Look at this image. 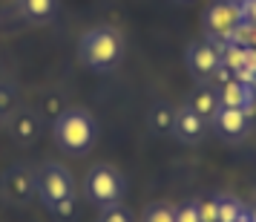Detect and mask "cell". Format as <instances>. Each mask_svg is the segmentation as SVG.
Listing matches in <instances>:
<instances>
[{
  "mask_svg": "<svg viewBox=\"0 0 256 222\" xmlns=\"http://www.w3.org/2000/svg\"><path fill=\"white\" fill-rule=\"evenodd\" d=\"M55 136H58L60 147H66V150H72V153H84L95 139V124L86 113L72 110V113H64V116L58 118Z\"/></svg>",
  "mask_w": 256,
  "mask_h": 222,
  "instance_id": "6da1fadb",
  "label": "cell"
},
{
  "mask_svg": "<svg viewBox=\"0 0 256 222\" xmlns=\"http://www.w3.org/2000/svg\"><path fill=\"white\" fill-rule=\"evenodd\" d=\"M81 55L90 67L106 70V67H112L118 61V55H121V38H118L112 29H92V32L81 41Z\"/></svg>",
  "mask_w": 256,
  "mask_h": 222,
  "instance_id": "7a4b0ae2",
  "label": "cell"
},
{
  "mask_svg": "<svg viewBox=\"0 0 256 222\" xmlns=\"http://www.w3.org/2000/svg\"><path fill=\"white\" fill-rule=\"evenodd\" d=\"M38 193L44 196V202H49L52 208L58 205L60 199L72 196V176L60 167V164H46L40 173H38Z\"/></svg>",
  "mask_w": 256,
  "mask_h": 222,
  "instance_id": "3957f363",
  "label": "cell"
},
{
  "mask_svg": "<svg viewBox=\"0 0 256 222\" xmlns=\"http://www.w3.org/2000/svg\"><path fill=\"white\" fill-rule=\"evenodd\" d=\"M242 21H244L242 3H236V0H222V3H213L208 9V29H210V35H216L222 44H228L230 32Z\"/></svg>",
  "mask_w": 256,
  "mask_h": 222,
  "instance_id": "277c9868",
  "label": "cell"
},
{
  "mask_svg": "<svg viewBox=\"0 0 256 222\" xmlns=\"http://www.w3.org/2000/svg\"><path fill=\"white\" fill-rule=\"evenodd\" d=\"M86 193H90V199L92 202H98V205H116L118 199H121V179H118V173L112 170V167H95L92 173L86 176Z\"/></svg>",
  "mask_w": 256,
  "mask_h": 222,
  "instance_id": "5b68a950",
  "label": "cell"
},
{
  "mask_svg": "<svg viewBox=\"0 0 256 222\" xmlns=\"http://www.w3.org/2000/svg\"><path fill=\"white\" fill-rule=\"evenodd\" d=\"M222 107H239L244 110V116L254 118L256 116V107H254V90L250 87H242L239 81H228L222 84V95H219Z\"/></svg>",
  "mask_w": 256,
  "mask_h": 222,
  "instance_id": "8992f818",
  "label": "cell"
},
{
  "mask_svg": "<svg viewBox=\"0 0 256 222\" xmlns=\"http://www.w3.org/2000/svg\"><path fill=\"white\" fill-rule=\"evenodd\" d=\"M222 64L219 49L213 44H198V47L190 49V67L196 75H213V70Z\"/></svg>",
  "mask_w": 256,
  "mask_h": 222,
  "instance_id": "52a82bcc",
  "label": "cell"
},
{
  "mask_svg": "<svg viewBox=\"0 0 256 222\" xmlns=\"http://www.w3.org/2000/svg\"><path fill=\"white\" fill-rule=\"evenodd\" d=\"M216 121H219V130L228 133V136H239L248 127V116L239 107H222L219 113H216Z\"/></svg>",
  "mask_w": 256,
  "mask_h": 222,
  "instance_id": "ba28073f",
  "label": "cell"
},
{
  "mask_svg": "<svg viewBox=\"0 0 256 222\" xmlns=\"http://www.w3.org/2000/svg\"><path fill=\"white\" fill-rule=\"evenodd\" d=\"M176 130H178L182 139H196L198 133H202V116L193 113V107H184L176 116Z\"/></svg>",
  "mask_w": 256,
  "mask_h": 222,
  "instance_id": "9c48e42d",
  "label": "cell"
},
{
  "mask_svg": "<svg viewBox=\"0 0 256 222\" xmlns=\"http://www.w3.org/2000/svg\"><path fill=\"white\" fill-rule=\"evenodd\" d=\"M20 12L32 21H46L55 12V0H20Z\"/></svg>",
  "mask_w": 256,
  "mask_h": 222,
  "instance_id": "30bf717a",
  "label": "cell"
},
{
  "mask_svg": "<svg viewBox=\"0 0 256 222\" xmlns=\"http://www.w3.org/2000/svg\"><path fill=\"white\" fill-rule=\"evenodd\" d=\"M32 187H35V182H32V176L26 170H12L9 173V190H12L14 199H26Z\"/></svg>",
  "mask_w": 256,
  "mask_h": 222,
  "instance_id": "8fae6325",
  "label": "cell"
},
{
  "mask_svg": "<svg viewBox=\"0 0 256 222\" xmlns=\"http://www.w3.org/2000/svg\"><path fill=\"white\" fill-rule=\"evenodd\" d=\"M216 110H219V98L210 93V90H202V93H196V98H193V113H198V116H216Z\"/></svg>",
  "mask_w": 256,
  "mask_h": 222,
  "instance_id": "7c38bea8",
  "label": "cell"
},
{
  "mask_svg": "<svg viewBox=\"0 0 256 222\" xmlns=\"http://www.w3.org/2000/svg\"><path fill=\"white\" fill-rule=\"evenodd\" d=\"M254 29L256 24H248V21H242V24L236 26L230 32V38H228V44H239V47H250L254 44Z\"/></svg>",
  "mask_w": 256,
  "mask_h": 222,
  "instance_id": "4fadbf2b",
  "label": "cell"
},
{
  "mask_svg": "<svg viewBox=\"0 0 256 222\" xmlns=\"http://www.w3.org/2000/svg\"><path fill=\"white\" fill-rule=\"evenodd\" d=\"M216 210H219V222H236L242 216V205L233 202V199H219L216 202Z\"/></svg>",
  "mask_w": 256,
  "mask_h": 222,
  "instance_id": "5bb4252c",
  "label": "cell"
},
{
  "mask_svg": "<svg viewBox=\"0 0 256 222\" xmlns=\"http://www.w3.org/2000/svg\"><path fill=\"white\" fill-rule=\"evenodd\" d=\"M196 213L202 222H219V210H216V202L213 199H204L196 205Z\"/></svg>",
  "mask_w": 256,
  "mask_h": 222,
  "instance_id": "9a60e30c",
  "label": "cell"
},
{
  "mask_svg": "<svg viewBox=\"0 0 256 222\" xmlns=\"http://www.w3.org/2000/svg\"><path fill=\"white\" fill-rule=\"evenodd\" d=\"M152 124H156V127L158 130H170L176 124V118H173V113H170V110H156V113H152Z\"/></svg>",
  "mask_w": 256,
  "mask_h": 222,
  "instance_id": "2e32d148",
  "label": "cell"
},
{
  "mask_svg": "<svg viewBox=\"0 0 256 222\" xmlns=\"http://www.w3.org/2000/svg\"><path fill=\"white\" fill-rule=\"evenodd\" d=\"M144 222H176V213L170 208H162V205H158V208H152L150 213H147Z\"/></svg>",
  "mask_w": 256,
  "mask_h": 222,
  "instance_id": "e0dca14e",
  "label": "cell"
},
{
  "mask_svg": "<svg viewBox=\"0 0 256 222\" xmlns=\"http://www.w3.org/2000/svg\"><path fill=\"white\" fill-rule=\"evenodd\" d=\"M233 81H239L242 87H250V84L256 81V72L248 70V67H239V70L233 72Z\"/></svg>",
  "mask_w": 256,
  "mask_h": 222,
  "instance_id": "ac0fdd59",
  "label": "cell"
},
{
  "mask_svg": "<svg viewBox=\"0 0 256 222\" xmlns=\"http://www.w3.org/2000/svg\"><path fill=\"white\" fill-rule=\"evenodd\" d=\"M176 222H202L196 213V205H187V208L176 210Z\"/></svg>",
  "mask_w": 256,
  "mask_h": 222,
  "instance_id": "d6986e66",
  "label": "cell"
},
{
  "mask_svg": "<svg viewBox=\"0 0 256 222\" xmlns=\"http://www.w3.org/2000/svg\"><path fill=\"white\" fill-rule=\"evenodd\" d=\"M101 222H130V216L121 208H112V205H110V208H106V213L101 216Z\"/></svg>",
  "mask_w": 256,
  "mask_h": 222,
  "instance_id": "ffe728a7",
  "label": "cell"
},
{
  "mask_svg": "<svg viewBox=\"0 0 256 222\" xmlns=\"http://www.w3.org/2000/svg\"><path fill=\"white\" fill-rule=\"evenodd\" d=\"M32 130H35V121H32V118H20V121H18V133H20V139H29Z\"/></svg>",
  "mask_w": 256,
  "mask_h": 222,
  "instance_id": "44dd1931",
  "label": "cell"
},
{
  "mask_svg": "<svg viewBox=\"0 0 256 222\" xmlns=\"http://www.w3.org/2000/svg\"><path fill=\"white\" fill-rule=\"evenodd\" d=\"M55 210H58V216H72V210H75V202L70 199H60L58 205H55Z\"/></svg>",
  "mask_w": 256,
  "mask_h": 222,
  "instance_id": "7402d4cb",
  "label": "cell"
},
{
  "mask_svg": "<svg viewBox=\"0 0 256 222\" xmlns=\"http://www.w3.org/2000/svg\"><path fill=\"white\" fill-rule=\"evenodd\" d=\"M213 78H216L219 84H228V81H233V72L228 70V67H222V64H219V67L213 70Z\"/></svg>",
  "mask_w": 256,
  "mask_h": 222,
  "instance_id": "603a6c76",
  "label": "cell"
},
{
  "mask_svg": "<svg viewBox=\"0 0 256 222\" xmlns=\"http://www.w3.org/2000/svg\"><path fill=\"white\" fill-rule=\"evenodd\" d=\"M244 67L256 72V47H244Z\"/></svg>",
  "mask_w": 256,
  "mask_h": 222,
  "instance_id": "cb8c5ba5",
  "label": "cell"
},
{
  "mask_svg": "<svg viewBox=\"0 0 256 222\" xmlns=\"http://www.w3.org/2000/svg\"><path fill=\"white\" fill-rule=\"evenodd\" d=\"M9 101H12V98H9V93H6V90H0V110H6V107H9Z\"/></svg>",
  "mask_w": 256,
  "mask_h": 222,
  "instance_id": "d4e9b609",
  "label": "cell"
},
{
  "mask_svg": "<svg viewBox=\"0 0 256 222\" xmlns=\"http://www.w3.org/2000/svg\"><path fill=\"white\" fill-rule=\"evenodd\" d=\"M236 222H250V213H244V210H242V216H239Z\"/></svg>",
  "mask_w": 256,
  "mask_h": 222,
  "instance_id": "484cf974",
  "label": "cell"
},
{
  "mask_svg": "<svg viewBox=\"0 0 256 222\" xmlns=\"http://www.w3.org/2000/svg\"><path fill=\"white\" fill-rule=\"evenodd\" d=\"M250 222H256V210H254V213H250Z\"/></svg>",
  "mask_w": 256,
  "mask_h": 222,
  "instance_id": "4316f807",
  "label": "cell"
},
{
  "mask_svg": "<svg viewBox=\"0 0 256 222\" xmlns=\"http://www.w3.org/2000/svg\"><path fill=\"white\" fill-rule=\"evenodd\" d=\"M250 90H254V95H256V81H254V84H250Z\"/></svg>",
  "mask_w": 256,
  "mask_h": 222,
  "instance_id": "83f0119b",
  "label": "cell"
},
{
  "mask_svg": "<svg viewBox=\"0 0 256 222\" xmlns=\"http://www.w3.org/2000/svg\"><path fill=\"white\" fill-rule=\"evenodd\" d=\"M236 3H242V0H236Z\"/></svg>",
  "mask_w": 256,
  "mask_h": 222,
  "instance_id": "f1b7e54d",
  "label": "cell"
}]
</instances>
